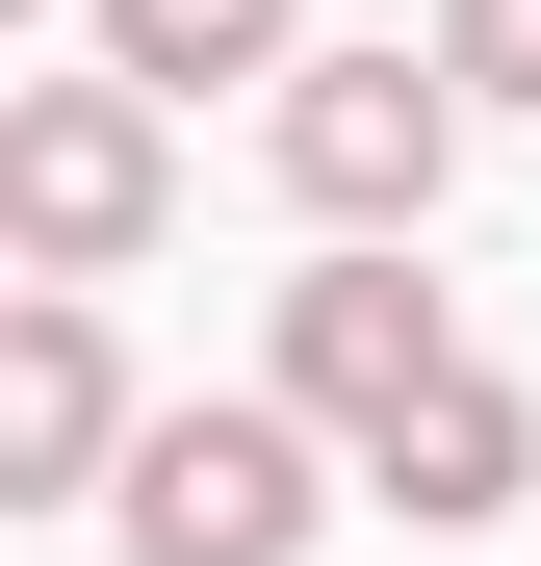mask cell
<instances>
[{
  "label": "cell",
  "mask_w": 541,
  "mask_h": 566,
  "mask_svg": "<svg viewBox=\"0 0 541 566\" xmlns=\"http://www.w3.org/2000/svg\"><path fill=\"white\" fill-rule=\"evenodd\" d=\"M310 438L335 412H284V387H258V412H155L129 463H104V515H129V566H310Z\"/></svg>",
  "instance_id": "7a4b0ae2"
},
{
  "label": "cell",
  "mask_w": 541,
  "mask_h": 566,
  "mask_svg": "<svg viewBox=\"0 0 541 566\" xmlns=\"http://www.w3.org/2000/svg\"><path fill=\"white\" fill-rule=\"evenodd\" d=\"M155 207H180V155H155V77H129V52L0 104V232H27V283H129Z\"/></svg>",
  "instance_id": "6da1fadb"
},
{
  "label": "cell",
  "mask_w": 541,
  "mask_h": 566,
  "mask_svg": "<svg viewBox=\"0 0 541 566\" xmlns=\"http://www.w3.org/2000/svg\"><path fill=\"white\" fill-rule=\"evenodd\" d=\"M77 27H104L155 104H207V77H284L310 52V0H77Z\"/></svg>",
  "instance_id": "52a82bcc"
},
{
  "label": "cell",
  "mask_w": 541,
  "mask_h": 566,
  "mask_svg": "<svg viewBox=\"0 0 541 566\" xmlns=\"http://www.w3.org/2000/svg\"><path fill=\"white\" fill-rule=\"evenodd\" d=\"M438 52H465V104H541V0H438Z\"/></svg>",
  "instance_id": "ba28073f"
},
{
  "label": "cell",
  "mask_w": 541,
  "mask_h": 566,
  "mask_svg": "<svg viewBox=\"0 0 541 566\" xmlns=\"http://www.w3.org/2000/svg\"><path fill=\"white\" fill-rule=\"evenodd\" d=\"M361 490H387V515H438V541H490V515L541 490V412H516L490 360H465V387H413L387 438H361Z\"/></svg>",
  "instance_id": "8992f818"
},
{
  "label": "cell",
  "mask_w": 541,
  "mask_h": 566,
  "mask_svg": "<svg viewBox=\"0 0 541 566\" xmlns=\"http://www.w3.org/2000/svg\"><path fill=\"white\" fill-rule=\"evenodd\" d=\"M129 463V360H104V283H27V310H0V490H104Z\"/></svg>",
  "instance_id": "5b68a950"
},
{
  "label": "cell",
  "mask_w": 541,
  "mask_h": 566,
  "mask_svg": "<svg viewBox=\"0 0 541 566\" xmlns=\"http://www.w3.org/2000/svg\"><path fill=\"white\" fill-rule=\"evenodd\" d=\"M465 180V52H284V207L310 232H413Z\"/></svg>",
  "instance_id": "3957f363"
},
{
  "label": "cell",
  "mask_w": 541,
  "mask_h": 566,
  "mask_svg": "<svg viewBox=\"0 0 541 566\" xmlns=\"http://www.w3.org/2000/svg\"><path fill=\"white\" fill-rule=\"evenodd\" d=\"M413 387H465V310L387 258V232H335L310 283H284V412H335V438H387Z\"/></svg>",
  "instance_id": "277c9868"
}]
</instances>
